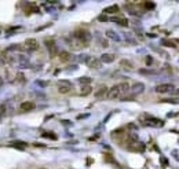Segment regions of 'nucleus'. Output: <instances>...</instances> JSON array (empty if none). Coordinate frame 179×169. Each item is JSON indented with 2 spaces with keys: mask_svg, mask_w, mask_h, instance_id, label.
Here are the masks:
<instances>
[{
  "mask_svg": "<svg viewBox=\"0 0 179 169\" xmlns=\"http://www.w3.org/2000/svg\"><path fill=\"white\" fill-rule=\"evenodd\" d=\"M73 39L88 44L91 41V33L88 32L87 29H76L75 32H73Z\"/></svg>",
  "mask_w": 179,
  "mask_h": 169,
  "instance_id": "nucleus-1",
  "label": "nucleus"
},
{
  "mask_svg": "<svg viewBox=\"0 0 179 169\" xmlns=\"http://www.w3.org/2000/svg\"><path fill=\"white\" fill-rule=\"evenodd\" d=\"M21 48L24 50V51H26V52H33V51L39 50V43L35 39H28V40H25V43L22 44Z\"/></svg>",
  "mask_w": 179,
  "mask_h": 169,
  "instance_id": "nucleus-2",
  "label": "nucleus"
},
{
  "mask_svg": "<svg viewBox=\"0 0 179 169\" xmlns=\"http://www.w3.org/2000/svg\"><path fill=\"white\" fill-rule=\"evenodd\" d=\"M145 116L147 117V118H145V117H141V121H142L145 125H150V127H161V125L164 124L161 120H159V118H156V117H151L149 116V114H145Z\"/></svg>",
  "mask_w": 179,
  "mask_h": 169,
  "instance_id": "nucleus-3",
  "label": "nucleus"
},
{
  "mask_svg": "<svg viewBox=\"0 0 179 169\" xmlns=\"http://www.w3.org/2000/svg\"><path fill=\"white\" fill-rule=\"evenodd\" d=\"M127 149L131 150V151H135V153H143L145 151V145L138 140H130V143L127 145Z\"/></svg>",
  "mask_w": 179,
  "mask_h": 169,
  "instance_id": "nucleus-4",
  "label": "nucleus"
},
{
  "mask_svg": "<svg viewBox=\"0 0 179 169\" xmlns=\"http://www.w3.org/2000/svg\"><path fill=\"white\" fill-rule=\"evenodd\" d=\"M156 92L159 93H172L175 92V85L172 84H160L156 87Z\"/></svg>",
  "mask_w": 179,
  "mask_h": 169,
  "instance_id": "nucleus-5",
  "label": "nucleus"
},
{
  "mask_svg": "<svg viewBox=\"0 0 179 169\" xmlns=\"http://www.w3.org/2000/svg\"><path fill=\"white\" fill-rule=\"evenodd\" d=\"M72 89V83L68 80H61L58 81V91L61 93H69Z\"/></svg>",
  "mask_w": 179,
  "mask_h": 169,
  "instance_id": "nucleus-6",
  "label": "nucleus"
},
{
  "mask_svg": "<svg viewBox=\"0 0 179 169\" xmlns=\"http://www.w3.org/2000/svg\"><path fill=\"white\" fill-rule=\"evenodd\" d=\"M119 96H121V92H120L119 84H116V85H113L109 91H107L106 98H107V99H110V101H113V99H117Z\"/></svg>",
  "mask_w": 179,
  "mask_h": 169,
  "instance_id": "nucleus-7",
  "label": "nucleus"
},
{
  "mask_svg": "<svg viewBox=\"0 0 179 169\" xmlns=\"http://www.w3.org/2000/svg\"><path fill=\"white\" fill-rule=\"evenodd\" d=\"M88 68L91 69H99L101 68V60L95 56H87V60H86Z\"/></svg>",
  "mask_w": 179,
  "mask_h": 169,
  "instance_id": "nucleus-8",
  "label": "nucleus"
},
{
  "mask_svg": "<svg viewBox=\"0 0 179 169\" xmlns=\"http://www.w3.org/2000/svg\"><path fill=\"white\" fill-rule=\"evenodd\" d=\"M132 95H139L145 91V84L143 83H135L134 85H131V88H130Z\"/></svg>",
  "mask_w": 179,
  "mask_h": 169,
  "instance_id": "nucleus-9",
  "label": "nucleus"
},
{
  "mask_svg": "<svg viewBox=\"0 0 179 169\" xmlns=\"http://www.w3.org/2000/svg\"><path fill=\"white\" fill-rule=\"evenodd\" d=\"M36 105L33 102H24V103H21L20 106V113H28V111H32L35 110Z\"/></svg>",
  "mask_w": 179,
  "mask_h": 169,
  "instance_id": "nucleus-10",
  "label": "nucleus"
},
{
  "mask_svg": "<svg viewBox=\"0 0 179 169\" xmlns=\"http://www.w3.org/2000/svg\"><path fill=\"white\" fill-rule=\"evenodd\" d=\"M44 44H46V47L48 48V51L51 52V56L57 55V52H58V50H57V44L54 40H50V39H47V40L44 41Z\"/></svg>",
  "mask_w": 179,
  "mask_h": 169,
  "instance_id": "nucleus-11",
  "label": "nucleus"
},
{
  "mask_svg": "<svg viewBox=\"0 0 179 169\" xmlns=\"http://www.w3.org/2000/svg\"><path fill=\"white\" fill-rule=\"evenodd\" d=\"M116 59V55L115 54H102L101 56V62H104V63H112L113 60Z\"/></svg>",
  "mask_w": 179,
  "mask_h": 169,
  "instance_id": "nucleus-12",
  "label": "nucleus"
},
{
  "mask_svg": "<svg viewBox=\"0 0 179 169\" xmlns=\"http://www.w3.org/2000/svg\"><path fill=\"white\" fill-rule=\"evenodd\" d=\"M69 44H70V47H72V50H76V51H77V50H81V48H84V47H86V43H81V41H79V40H76V39H73V40L70 41V43H69Z\"/></svg>",
  "mask_w": 179,
  "mask_h": 169,
  "instance_id": "nucleus-13",
  "label": "nucleus"
},
{
  "mask_svg": "<svg viewBox=\"0 0 179 169\" xmlns=\"http://www.w3.org/2000/svg\"><path fill=\"white\" fill-rule=\"evenodd\" d=\"M107 91H109V89H107L106 85H102V87L95 92V98L96 99H102V98H105L107 95Z\"/></svg>",
  "mask_w": 179,
  "mask_h": 169,
  "instance_id": "nucleus-14",
  "label": "nucleus"
},
{
  "mask_svg": "<svg viewBox=\"0 0 179 169\" xmlns=\"http://www.w3.org/2000/svg\"><path fill=\"white\" fill-rule=\"evenodd\" d=\"M115 24L120 25V26H128V19H125V18H117V17H113V18H110Z\"/></svg>",
  "mask_w": 179,
  "mask_h": 169,
  "instance_id": "nucleus-15",
  "label": "nucleus"
},
{
  "mask_svg": "<svg viewBox=\"0 0 179 169\" xmlns=\"http://www.w3.org/2000/svg\"><path fill=\"white\" fill-rule=\"evenodd\" d=\"M92 91V87L91 85H83L81 87V91H80V96H88Z\"/></svg>",
  "mask_w": 179,
  "mask_h": 169,
  "instance_id": "nucleus-16",
  "label": "nucleus"
},
{
  "mask_svg": "<svg viewBox=\"0 0 179 169\" xmlns=\"http://www.w3.org/2000/svg\"><path fill=\"white\" fill-rule=\"evenodd\" d=\"M120 65H121V68L127 69V70H132V69H134V65H132V62H131V60L121 59V60H120Z\"/></svg>",
  "mask_w": 179,
  "mask_h": 169,
  "instance_id": "nucleus-17",
  "label": "nucleus"
},
{
  "mask_svg": "<svg viewBox=\"0 0 179 169\" xmlns=\"http://www.w3.org/2000/svg\"><path fill=\"white\" fill-rule=\"evenodd\" d=\"M59 59H61V62H69V60L72 59L70 52H68V51H62V52H59Z\"/></svg>",
  "mask_w": 179,
  "mask_h": 169,
  "instance_id": "nucleus-18",
  "label": "nucleus"
},
{
  "mask_svg": "<svg viewBox=\"0 0 179 169\" xmlns=\"http://www.w3.org/2000/svg\"><path fill=\"white\" fill-rule=\"evenodd\" d=\"M119 10H120L119 6H116V4H115V6H110V7L105 8L104 14H105V15H106V14H116V12H119Z\"/></svg>",
  "mask_w": 179,
  "mask_h": 169,
  "instance_id": "nucleus-19",
  "label": "nucleus"
},
{
  "mask_svg": "<svg viewBox=\"0 0 179 169\" xmlns=\"http://www.w3.org/2000/svg\"><path fill=\"white\" fill-rule=\"evenodd\" d=\"M106 36L115 41H120V36L116 32H113V30H106Z\"/></svg>",
  "mask_w": 179,
  "mask_h": 169,
  "instance_id": "nucleus-20",
  "label": "nucleus"
},
{
  "mask_svg": "<svg viewBox=\"0 0 179 169\" xmlns=\"http://www.w3.org/2000/svg\"><path fill=\"white\" fill-rule=\"evenodd\" d=\"M79 83L81 84V87H83V85H91L92 78H90V77H80Z\"/></svg>",
  "mask_w": 179,
  "mask_h": 169,
  "instance_id": "nucleus-21",
  "label": "nucleus"
},
{
  "mask_svg": "<svg viewBox=\"0 0 179 169\" xmlns=\"http://www.w3.org/2000/svg\"><path fill=\"white\" fill-rule=\"evenodd\" d=\"M6 114H7V105H6V103H1V105H0V118L4 117Z\"/></svg>",
  "mask_w": 179,
  "mask_h": 169,
  "instance_id": "nucleus-22",
  "label": "nucleus"
},
{
  "mask_svg": "<svg viewBox=\"0 0 179 169\" xmlns=\"http://www.w3.org/2000/svg\"><path fill=\"white\" fill-rule=\"evenodd\" d=\"M143 7L146 8V10H154V7H156V4L154 3H151V1H145V3L142 4Z\"/></svg>",
  "mask_w": 179,
  "mask_h": 169,
  "instance_id": "nucleus-23",
  "label": "nucleus"
},
{
  "mask_svg": "<svg viewBox=\"0 0 179 169\" xmlns=\"http://www.w3.org/2000/svg\"><path fill=\"white\" fill-rule=\"evenodd\" d=\"M163 45H165V47H172V48H175V47H176L175 43H171L170 40H164L163 41Z\"/></svg>",
  "mask_w": 179,
  "mask_h": 169,
  "instance_id": "nucleus-24",
  "label": "nucleus"
},
{
  "mask_svg": "<svg viewBox=\"0 0 179 169\" xmlns=\"http://www.w3.org/2000/svg\"><path fill=\"white\" fill-rule=\"evenodd\" d=\"M161 102H170V103H179L178 98H172V99H161Z\"/></svg>",
  "mask_w": 179,
  "mask_h": 169,
  "instance_id": "nucleus-25",
  "label": "nucleus"
},
{
  "mask_svg": "<svg viewBox=\"0 0 179 169\" xmlns=\"http://www.w3.org/2000/svg\"><path fill=\"white\" fill-rule=\"evenodd\" d=\"M139 73H142V74H154V70H146V69H141Z\"/></svg>",
  "mask_w": 179,
  "mask_h": 169,
  "instance_id": "nucleus-26",
  "label": "nucleus"
},
{
  "mask_svg": "<svg viewBox=\"0 0 179 169\" xmlns=\"http://www.w3.org/2000/svg\"><path fill=\"white\" fill-rule=\"evenodd\" d=\"M145 60H146L147 66H151V65H153V58H151V56H146V58H145Z\"/></svg>",
  "mask_w": 179,
  "mask_h": 169,
  "instance_id": "nucleus-27",
  "label": "nucleus"
},
{
  "mask_svg": "<svg viewBox=\"0 0 179 169\" xmlns=\"http://www.w3.org/2000/svg\"><path fill=\"white\" fill-rule=\"evenodd\" d=\"M43 137H51V139H54V140H55L57 135H54V133H43Z\"/></svg>",
  "mask_w": 179,
  "mask_h": 169,
  "instance_id": "nucleus-28",
  "label": "nucleus"
},
{
  "mask_svg": "<svg viewBox=\"0 0 179 169\" xmlns=\"http://www.w3.org/2000/svg\"><path fill=\"white\" fill-rule=\"evenodd\" d=\"M107 19H109V18H107L105 14H102V15L98 17V21H101V22H105V21H107Z\"/></svg>",
  "mask_w": 179,
  "mask_h": 169,
  "instance_id": "nucleus-29",
  "label": "nucleus"
},
{
  "mask_svg": "<svg viewBox=\"0 0 179 169\" xmlns=\"http://www.w3.org/2000/svg\"><path fill=\"white\" fill-rule=\"evenodd\" d=\"M88 116H90V114H80L77 118H79V120H83V118H86V117H88Z\"/></svg>",
  "mask_w": 179,
  "mask_h": 169,
  "instance_id": "nucleus-30",
  "label": "nucleus"
},
{
  "mask_svg": "<svg viewBox=\"0 0 179 169\" xmlns=\"http://www.w3.org/2000/svg\"><path fill=\"white\" fill-rule=\"evenodd\" d=\"M37 84H41V87H46L48 83H47V81H37Z\"/></svg>",
  "mask_w": 179,
  "mask_h": 169,
  "instance_id": "nucleus-31",
  "label": "nucleus"
},
{
  "mask_svg": "<svg viewBox=\"0 0 179 169\" xmlns=\"http://www.w3.org/2000/svg\"><path fill=\"white\" fill-rule=\"evenodd\" d=\"M1 84H3V80H1V78H0V85H1Z\"/></svg>",
  "mask_w": 179,
  "mask_h": 169,
  "instance_id": "nucleus-32",
  "label": "nucleus"
},
{
  "mask_svg": "<svg viewBox=\"0 0 179 169\" xmlns=\"http://www.w3.org/2000/svg\"><path fill=\"white\" fill-rule=\"evenodd\" d=\"M40 169H47V168H40Z\"/></svg>",
  "mask_w": 179,
  "mask_h": 169,
  "instance_id": "nucleus-33",
  "label": "nucleus"
}]
</instances>
